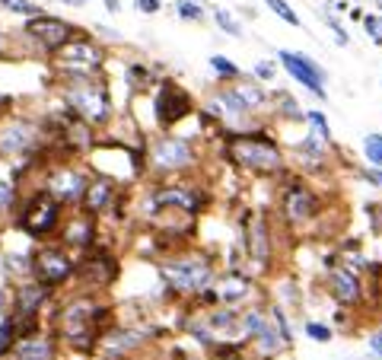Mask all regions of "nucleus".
Segmentation results:
<instances>
[{
    "mask_svg": "<svg viewBox=\"0 0 382 360\" xmlns=\"http://www.w3.org/2000/svg\"><path fill=\"white\" fill-rule=\"evenodd\" d=\"M58 243L67 246V249H92L96 239H99V230H96V217L86 214V210H74V214H67L58 226Z\"/></svg>",
    "mask_w": 382,
    "mask_h": 360,
    "instance_id": "19",
    "label": "nucleus"
},
{
    "mask_svg": "<svg viewBox=\"0 0 382 360\" xmlns=\"http://www.w3.org/2000/svg\"><path fill=\"white\" fill-rule=\"evenodd\" d=\"M325 290L332 293V300H338L341 306H357L363 300V284H360L357 271L350 268H332L328 277H325Z\"/></svg>",
    "mask_w": 382,
    "mask_h": 360,
    "instance_id": "21",
    "label": "nucleus"
},
{
    "mask_svg": "<svg viewBox=\"0 0 382 360\" xmlns=\"http://www.w3.org/2000/svg\"><path fill=\"white\" fill-rule=\"evenodd\" d=\"M58 92L64 109L74 118L86 121L90 128H102L112 121L115 115V102L112 92L105 86L102 74H90V77H58Z\"/></svg>",
    "mask_w": 382,
    "mask_h": 360,
    "instance_id": "2",
    "label": "nucleus"
},
{
    "mask_svg": "<svg viewBox=\"0 0 382 360\" xmlns=\"http://www.w3.org/2000/svg\"><path fill=\"white\" fill-rule=\"evenodd\" d=\"M10 357L13 360H54L58 357V341H54V335L35 332V335L17 338L13 348H10Z\"/></svg>",
    "mask_w": 382,
    "mask_h": 360,
    "instance_id": "24",
    "label": "nucleus"
},
{
    "mask_svg": "<svg viewBox=\"0 0 382 360\" xmlns=\"http://www.w3.org/2000/svg\"><path fill=\"white\" fill-rule=\"evenodd\" d=\"M61 3H67V7H83L86 0H61Z\"/></svg>",
    "mask_w": 382,
    "mask_h": 360,
    "instance_id": "47",
    "label": "nucleus"
},
{
    "mask_svg": "<svg viewBox=\"0 0 382 360\" xmlns=\"http://www.w3.org/2000/svg\"><path fill=\"white\" fill-rule=\"evenodd\" d=\"M74 281L83 287V293H102L118 281V259L112 249L92 246L77 259Z\"/></svg>",
    "mask_w": 382,
    "mask_h": 360,
    "instance_id": "12",
    "label": "nucleus"
},
{
    "mask_svg": "<svg viewBox=\"0 0 382 360\" xmlns=\"http://www.w3.org/2000/svg\"><path fill=\"white\" fill-rule=\"evenodd\" d=\"M268 109H271V115L283 118V121H303V115H306V112L299 109V102L283 90H277L274 96L268 99Z\"/></svg>",
    "mask_w": 382,
    "mask_h": 360,
    "instance_id": "26",
    "label": "nucleus"
},
{
    "mask_svg": "<svg viewBox=\"0 0 382 360\" xmlns=\"http://www.w3.org/2000/svg\"><path fill=\"white\" fill-rule=\"evenodd\" d=\"M0 10L17 13V17H35V13H42V7H39L35 0H0Z\"/></svg>",
    "mask_w": 382,
    "mask_h": 360,
    "instance_id": "34",
    "label": "nucleus"
},
{
    "mask_svg": "<svg viewBox=\"0 0 382 360\" xmlns=\"http://www.w3.org/2000/svg\"><path fill=\"white\" fill-rule=\"evenodd\" d=\"M10 102H13V99H10V96H3V92H0V109H7Z\"/></svg>",
    "mask_w": 382,
    "mask_h": 360,
    "instance_id": "48",
    "label": "nucleus"
},
{
    "mask_svg": "<svg viewBox=\"0 0 382 360\" xmlns=\"http://www.w3.org/2000/svg\"><path fill=\"white\" fill-rule=\"evenodd\" d=\"M90 179H92L90 169L74 166V163H64V159H58V163H51V166L45 169L42 192H48L51 198L61 204V208H77V204L83 201Z\"/></svg>",
    "mask_w": 382,
    "mask_h": 360,
    "instance_id": "11",
    "label": "nucleus"
},
{
    "mask_svg": "<svg viewBox=\"0 0 382 360\" xmlns=\"http://www.w3.org/2000/svg\"><path fill=\"white\" fill-rule=\"evenodd\" d=\"M214 274H217L214 255L191 249V246H182L179 252H172V255L159 261V277H163L166 290H172L175 297H191L194 300L204 287H210Z\"/></svg>",
    "mask_w": 382,
    "mask_h": 360,
    "instance_id": "4",
    "label": "nucleus"
},
{
    "mask_svg": "<svg viewBox=\"0 0 382 360\" xmlns=\"http://www.w3.org/2000/svg\"><path fill=\"white\" fill-rule=\"evenodd\" d=\"M226 147L223 157L233 166L245 169V172H258V176H277L287 169L283 163V150L265 128H252V131H239V134H223Z\"/></svg>",
    "mask_w": 382,
    "mask_h": 360,
    "instance_id": "3",
    "label": "nucleus"
},
{
    "mask_svg": "<svg viewBox=\"0 0 382 360\" xmlns=\"http://www.w3.org/2000/svg\"><path fill=\"white\" fill-rule=\"evenodd\" d=\"M363 32L373 39V45H382V13H363Z\"/></svg>",
    "mask_w": 382,
    "mask_h": 360,
    "instance_id": "38",
    "label": "nucleus"
},
{
    "mask_svg": "<svg viewBox=\"0 0 382 360\" xmlns=\"http://www.w3.org/2000/svg\"><path fill=\"white\" fill-rule=\"evenodd\" d=\"M128 86H131L134 92H143L150 86V70L143 68V64H131V68H128Z\"/></svg>",
    "mask_w": 382,
    "mask_h": 360,
    "instance_id": "37",
    "label": "nucleus"
},
{
    "mask_svg": "<svg viewBox=\"0 0 382 360\" xmlns=\"http://www.w3.org/2000/svg\"><path fill=\"white\" fill-rule=\"evenodd\" d=\"M373 3H376V13H382V0H373Z\"/></svg>",
    "mask_w": 382,
    "mask_h": 360,
    "instance_id": "49",
    "label": "nucleus"
},
{
    "mask_svg": "<svg viewBox=\"0 0 382 360\" xmlns=\"http://www.w3.org/2000/svg\"><path fill=\"white\" fill-rule=\"evenodd\" d=\"M363 153H366V163L376 169H382V134H370L363 141Z\"/></svg>",
    "mask_w": 382,
    "mask_h": 360,
    "instance_id": "36",
    "label": "nucleus"
},
{
    "mask_svg": "<svg viewBox=\"0 0 382 360\" xmlns=\"http://www.w3.org/2000/svg\"><path fill=\"white\" fill-rule=\"evenodd\" d=\"M51 287L39 284V281H19L13 284V293H10V316L17 322H26V319H42V310L51 303Z\"/></svg>",
    "mask_w": 382,
    "mask_h": 360,
    "instance_id": "18",
    "label": "nucleus"
},
{
    "mask_svg": "<svg viewBox=\"0 0 382 360\" xmlns=\"http://www.w3.org/2000/svg\"><path fill=\"white\" fill-rule=\"evenodd\" d=\"M105 58H108L105 48L80 29L64 48H58L51 54V64H54L58 77H90L105 70Z\"/></svg>",
    "mask_w": 382,
    "mask_h": 360,
    "instance_id": "7",
    "label": "nucleus"
},
{
    "mask_svg": "<svg viewBox=\"0 0 382 360\" xmlns=\"http://www.w3.org/2000/svg\"><path fill=\"white\" fill-rule=\"evenodd\" d=\"M210 17H214V23H217V29H220V32H226L230 39H242V23L233 17V13H230V10L214 7V13H210Z\"/></svg>",
    "mask_w": 382,
    "mask_h": 360,
    "instance_id": "29",
    "label": "nucleus"
},
{
    "mask_svg": "<svg viewBox=\"0 0 382 360\" xmlns=\"http://www.w3.org/2000/svg\"><path fill=\"white\" fill-rule=\"evenodd\" d=\"M306 335L319 344H328L332 341V328L325 326V322H306Z\"/></svg>",
    "mask_w": 382,
    "mask_h": 360,
    "instance_id": "40",
    "label": "nucleus"
},
{
    "mask_svg": "<svg viewBox=\"0 0 382 360\" xmlns=\"http://www.w3.org/2000/svg\"><path fill=\"white\" fill-rule=\"evenodd\" d=\"M277 64H281V68L287 70L303 90H309L322 102L328 99V90H325V86H328V70H325L316 58H309V54H303V51L281 48L277 51Z\"/></svg>",
    "mask_w": 382,
    "mask_h": 360,
    "instance_id": "16",
    "label": "nucleus"
},
{
    "mask_svg": "<svg viewBox=\"0 0 382 360\" xmlns=\"http://www.w3.org/2000/svg\"><path fill=\"white\" fill-rule=\"evenodd\" d=\"M319 17H322V23L325 26H328V29H332V32H334V42H338V45H344V48H348V45H350V35H348V29H344V26H341V19L338 17H334V13H328V10H319Z\"/></svg>",
    "mask_w": 382,
    "mask_h": 360,
    "instance_id": "35",
    "label": "nucleus"
},
{
    "mask_svg": "<svg viewBox=\"0 0 382 360\" xmlns=\"http://www.w3.org/2000/svg\"><path fill=\"white\" fill-rule=\"evenodd\" d=\"M45 125L39 118L0 115V157L3 159H32L45 147Z\"/></svg>",
    "mask_w": 382,
    "mask_h": 360,
    "instance_id": "8",
    "label": "nucleus"
},
{
    "mask_svg": "<svg viewBox=\"0 0 382 360\" xmlns=\"http://www.w3.org/2000/svg\"><path fill=\"white\" fill-rule=\"evenodd\" d=\"M61 220H64V208L48 192H42V188H32L26 198H19L13 214H10V223L17 226L19 233L32 236L35 243L51 239V236L58 233Z\"/></svg>",
    "mask_w": 382,
    "mask_h": 360,
    "instance_id": "6",
    "label": "nucleus"
},
{
    "mask_svg": "<svg viewBox=\"0 0 382 360\" xmlns=\"http://www.w3.org/2000/svg\"><path fill=\"white\" fill-rule=\"evenodd\" d=\"M325 10H328V13H348L350 3H348V0H328V3H325Z\"/></svg>",
    "mask_w": 382,
    "mask_h": 360,
    "instance_id": "42",
    "label": "nucleus"
},
{
    "mask_svg": "<svg viewBox=\"0 0 382 360\" xmlns=\"http://www.w3.org/2000/svg\"><path fill=\"white\" fill-rule=\"evenodd\" d=\"M210 70H214L217 83H233V80H239V77H242V70L236 68L226 54H214V58H210Z\"/></svg>",
    "mask_w": 382,
    "mask_h": 360,
    "instance_id": "28",
    "label": "nucleus"
},
{
    "mask_svg": "<svg viewBox=\"0 0 382 360\" xmlns=\"http://www.w3.org/2000/svg\"><path fill=\"white\" fill-rule=\"evenodd\" d=\"M303 121L309 125V131H312V134H319L322 141H332V128H328V118H325V112L312 109V112H306V115H303Z\"/></svg>",
    "mask_w": 382,
    "mask_h": 360,
    "instance_id": "33",
    "label": "nucleus"
},
{
    "mask_svg": "<svg viewBox=\"0 0 382 360\" xmlns=\"http://www.w3.org/2000/svg\"><path fill=\"white\" fill-rule=\"evenodd\" d=\"M194 112V99L185 86H179L175 80H163L157 86L153 96V118H157L159 131H172L175 125H182L185 118Z\"/></svg>",
    "mask_w": 382,
    "mask_h": 360,
    "instance_id": "15",
    "label": "nucleus"
},
{
    "mask_svg": "<svg viewBox=\"0 0 382 360\" xmlns=\"http://www.w3.org/2000/svg\"><path fill=\"white\" fill-rule=\"evenodd\" d=\"M29 265H32V281L58 290V287L70 284L77 271L74 252L61 243H42L35 246V252H29Z\"/></svg>",
    "mask_w": 382,
    "mask_h": 360,
    "instance_id": "10",
    "label": "nucleus"
},
{
    "mask_svg": "<svg viewBox=\"0 0 382 360\" xmlns=\"http://www.w3.org/2000/svg\"><path fill=\"white\" fill-rule=\"evenodd\" d=\"M348 13H350V17H354V19H357V23H360V19H363V10H360V7H350Z\"/></svg>",
    "mask_w": 382,
    "mask_h": 360,
    "instance_id": "46",
    "label": "nucleus"
},
{
    "mask_svg": "<svg viewBox=\"0 0 382 360\" xmlns=\"http://www.w3.org/2000/svg\"><path fill=\"white\" fill-rule=\"evenodd\" d=\"M134 10H141V13L153 17V13H159V10H163V0H134Z\"/></svg>",
    "mask_w": 382,
    "mask_h": 360,
    "instance_id": "41",
    "label": "nucleus"
},
{
    "mask_svg": "<svg viewBox=\"0 0 382 360\" xmlns=\"http://www.w3.org/2000/svg\"><path fill=\"white\" fill-rule=\"evenodd\" d=\"M77 32H80V29H77L70 19L51 17V13H35V17H26V23H23V39L29 45H35V51L48 54V58L58 48H64Z\"/></svg>",
    "mask_w": 382,
    "mask_h": 360,
    "instance_id": "13",
    "label": "nucleus"
},
{
    "mask_svg": "<svg viewBox=\"0 0 382 360\" xmlns=\"http://www.w3.org/2000/svg\"><path fill=\"white\" fill-rule=\"evenodd\" d=\"M226 86H230V92L239 99L242 109H249L252 115L268 109V99H271V96H268L265 83H258L252 77H239V80H233V83H226Z\"/></svg>",
    "mask_w": 382,
    "mask_h": 360,
    "instance_id": "25",
    "label": "nucleus"
},
{
    "mask_svg": "<svg viewBox=\"0 0 382 360\" xmlns=\"http://www.w3.org/2000/svg\"><path fill=\"white\" fill-rule=\"evenodd\" d=\"M210 293H214L217 306H233V310H239V306H249V303L255 300V281L239 268H226L223 274H214Z\"/></svg>",
    "mask_w": 382,
    "mask_h": 360,
    "instance_id": "17",
    "label": "nucleus"
},
{
    "mask_svg": "<svg viewBox=\"0 0 382 360\" xmlns=\"http://www.w3.org/2000/svg\"><path fill=\"white\" fill-rule=\"evenodd\" d=\"M112 316V306L96 300V293H77L58 306L54 316V332L64 338L70 348L92 351V344L102 338V326Z\"/></svg>",
    "mask_w": 382,
    "mask_h": 360,
    "instance_id": "1",
    "label": "nucleus"
},
{
    "mask_svg": "<svg viewBox=\"0 0 382 360\" xmlns=\"http://www.w3.org/2000/svg\"><path fill=\"white\" fill-rule=\"evenodd\" d=\"M265 7L271 10V13H274L277 19H283V23H287V26H293V29H299V26H303V19H299V13L290 7V3H287V0H265Z\"/></svg>",
    "mask_w": 382,
    "mask_h": 360,
    "instance_id": "32",
    "label": "nucleus"
},
{
    "mask_svg": "<svg viewBox=\"0 0 382 360\" xmlns=\"http://www.w3.org/2000/svg\"><path fill=\"white\" fill-rule=\"evenodd\" d=\"M370 351H373L376 357L382 360V328H379V332H373V335H370Z\"/></svg>",
    "mask_w": 382,
    "mask_h": 360,
    "instance_id": "43",
    "label": "nucleus"
},
{
    "mask_svg": "<svg viewBox=\"0 0 382 360\" xmlns=\"http://www.w3.org/2000/svg\"><path fill=\"white\" fill-rule=\"evenodd\" d=\"M245 255L255 265V271L271 268V230H268L265 217H255L245 230Z\"/></svg>",
    "mask_w": 382,
    "mask_h": 360,
    "instance_id": "22",
    "label": "nucleus"
},
{
    "mask_svg": "<svg viewBox=\"0 0 382 360\" xmlns=\"http://www.w3.org/2000/svg\"><path fill=\"white\" fill-rule=\"evenodd\" d=\"M3 274H7V281H13V284L29 281V277H32L29 255H26V252H7V255H3Z\"/></svg>",
    "mask_w": 382,
    "mask_h": 360,
    "instance_id": "27",
    "label": "nucleus"
},
{
    "mask_svg": "<svg viewBox=\"0 0 382 360\" xmlns=\"http://www.w3.org/2000/svg\"><path fill=\"white\" fill-rule=\"evenodd\" d=\"M274 77H277V61H258L252 68V80H258V83H271Z\"/></svg>",
    "mask_w": 382,
    "mask_h": 360,
    "instance_id": "39",
    "label": "nucleus"
},
{
    "mask_svg": "<svg viewBox=\"0 0 382 360\" xmlns=\"http://www.w3.org/2000/svg\"><path fill=\"white\" fill-rule=\"evenodd\" d=\"M115 194H118V179H112V176L90 179L83 201H80V210L92 214V217H99V214H105L108 208H115Z\"/></svg>",
    "mask_w": 382,
    "mask_h": 360,
    "instance_id": "23",
    "label": "nucleus"
},
{
    "mask_svg": "<svg viewBox=\"0 0 382 360\" xmlns=\"http://www.w3.org/2000/svg\"><path fill=\"white\" fill-rule=\"evenodd\" d=\"M7 58V35H3V29H0V61Z\"/></svg>",
    "mask_w": 382,
    "mask_h": 360,
    "instance_id": "45",
    "label": "nucleus"
},
{
    "mask_svg": "<svg viewBox=\"0 0 382 360\" xmlns=\"http://www.w3.org/2000/svg\"><path fill=\"white\" fill-rule=\"evenodd\" d=\"M379 182H382V176H379Z\"/></svg>",
    "mask_w": 382,
    "mask_h": 360,
    "instance_id": "50",
    "label": "nucleus"
},
{
    "mask_svg": "<svg viewBox=\"0 0 382 360\" xmlns=\"http://www.w3.org/2000/svg\"><path fill=\"white\" fill-rule=\"evenodd\" d=\"M208 201V192L194 182H159L147 194V208L153 214H182V217H198Z\"/></svg>",
    "mask_w": 382,
    "mask_h": 360,
    "instance_id": "9",
    "label": "nucleus"
},
{
    "mask_svg": "<svg viewBox=\"0 0 382 360\" xmlns=\"http://www.w3.org/2000/svg\"><path fill=\"white\" fill-rule=\"evenodd\" d=\"M175 17L185 19V23H204L208 19V10L201 0H179L175 3Z\"/></svg>",
    "mask_w": 382,
    "mask_h": 360,
    "instance_id": "30",
    "label": "nucleus"
},
{
    "mask_svg": "<svg viewBox=\"0 0 382 360\" xmlns=\"http://www.w3.org/2000/svg\"><path fill=\"white\" fill-rule=\"evenodd\" d=\"M147 335L150 332L141 326H115V328H108V332H102L99 341L108 357H125V354H134L137 348H143Z\"/></svg>",
    "mask_w": 382,
    "mask_h": 360,
    "instance_id": "20",
    "label": "nucleus"
},
{
    "mask_svg": "<svg viewBox=\"0 0 382 360\" xmlns=\"http://www.w3.org/2000/svg\"><path fill=\"white\" fill-rule=\"evenodd\" d=\"M143 163L157 179H175L198 166V147H194V141L188 134L159 131V137L150 141Z\"/></svg>",
    "mask_w": 382,
    "mask_h": 360,
    "instance_id": "5",
    "label": "nucleus"
},
{
    "mask_svg": "<svg viewBox=\"0 0 382 360\" xmlns=\"http://www.w3.org/2000/svg\"><path fill=\"white\" fill-rule=\"evenodd\" d=\"M7 310H10V290L7 287H0V319L7 316Z\"/></svg>",
    "mask_w": 382,
    "mask_h": 360,
    "instance_id": "44",
    "label": "nucleus"
},
{
    "mask_svg": "<svg viewBox=\"0 0 382 360\" xmlns=\"http://www.w3.org/2000/svg\"><path fill=\"white\" fill-rule=\"evenodd\" d=\"M17 201H19V185L17 182H7V179H0V220L13 214Z\"/></svg>",
    "mask_w": 382,
    "mask_h": 360,
    "instance_id": "31",
    "label": "nucleus"
},
{
    "mask_svg": "<svg viewBox=\"0 0 382 360\" xmlns=\"http://www.w3.org/2000/svg\"><path fill=\"white\" fill-rule=\"evenodd\" d=\"M281 217L287 226H293V230H299V226L312 223V220H319V214H322V201H319V194L309 188L306 182H299V179H290V182L281 188Z\"/></svg>",
    "mask_w": 382,
    "mask_h": 360,
    "instance_id": "14",
    "label": "nucleus"
}]
</instances>
